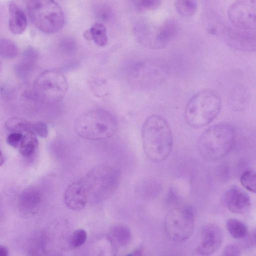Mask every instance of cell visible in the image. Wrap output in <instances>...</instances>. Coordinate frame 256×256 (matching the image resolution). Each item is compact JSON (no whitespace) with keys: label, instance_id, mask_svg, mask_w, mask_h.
Returning <instances> with one entry per match:
<instances>
[{"label":"cell","instance_id":"obj_18","mask_svg":"<svg viewBox=\"0 0 256 256\" xmlns=\"http://www.w3.org/2000/svg\"><path fill=\"white\" fill-rule=\"evenodd\" d=\"M8 28L14 34L23 33L27 26V18L23 9L16 2H11L8 5Z\"/></svg>","mask_w":256,"mask_h":256},{"label":"cell","instance_id":"obj_30","mask_svg":"<svg viewBox=\"0 0 256 256\" xmlns=\"http://www.w3.org/2000/svg\"><path fill=\"white\" fill-rule=\"evenodd\" d=\"M30 132L42 138H46L48 134V128L42 122H32Z\"/></svg>","mask_w":256,"mask_h":256},{"label":"cell","instance_id":"obj_5","mask_svg":"<svg viewBox=\"0 0 256 256\" xmlns=\"http://www.w3.org/2000/svg\"><path fill=\"white\" fill-rule=\"evenodd\" d=\"M222 106L220 94L212 90H204L194 94L187 103L184 118L190 126L199 128L210 124L218 114Z\"/></svg>","mask_w":256,"mask_h":256},{"label":"cell","instance_id":"obj_36","mask_svg":"<svg viewBox=\"0 0 256 256\" xmlns=\"http://www.w3.org/2000/svg\"><path fill=\"white\" fill-rule=\"evenodd\" d=\"M4 162V157L0 150V166H2Z\"/></svg>","mask_w":256,"mask_h":256},{"label":"cell","instance_id":"obj_7","mask_svg":"<svg viewBox=\"0 0 256 256\" xmlns=\"http://www.w3.org/2000/svg\"><path fill=\"white\" fill-rule=\"evenodd\" d=\"M29 17L40 31L48 34L60 30L64 24L62 8L54 0H29L26 4Z\"/></svg>","mask_w":256,"mask_h":256},{"label":"cell","instance_id":"obj_11","mask_svg":"<svg viewBox=\"0 0 256 256\" xmlns=\"http://www.w3.org/2000/svg\"><path fill=\"white\" fill-rule=\"evenodd\" d=\"M228 15L234 27L242 30L256 32V0L235 1L230 6Z\"/></svg>","mask_w":256,"mask_h":256},{"label":"cell","instance_id":"obj_35","mask_svg":"<svg viewBox=\"0 0 256 256\" xmlns=\"http://www.w3.org/2000/svg\"><path fill=\"white\" fill-rule=\"evenodd\" d=\"M8 250L4 246L0 245V256H8Z\"/></svg>","mask_w":256,"mask_h":256},{"label":"cell","instance_id":"obj_29","mask_svg":"<svg viewBox=\"0 0 256 256\" xmlns=\"http://www.w3.org/2000/svg\"><path fill=\"white\" fill-rule=\"evenodd\" d=\"M136 9L139 11L154 10L158 8L162 4L158 0H140L134 2Z\"/></svg>","mask_w":256,"mask_h":256},{"label":"cell","instance_id":"obj_6","mask_svg":"<svg viewBox=\"0 0 256 256\" xmlns=\"http://www.w3.org/2000/svg\"><path fill=\"white\" fill-rule=\"evenodd\" d=\"M178 30V24L172 18L162 22L143 18L135 26L134 33L140 44L148 48L158 50L166 47L174 38Z\"/></svg>","mask_w":256,"mask_h":256},{"label":"cell","instance_id":"obj_34","mask_svg":"<svg viewBox=\"0 0 256 256\" xmlns=\"http://www.w3.org/2000/svg\"><path fill=\"white\" fill-rule=\"evenodd\" d=\"M255 230H254L249 236V238L248 237V242L247 244H248V245L252 246L253 245H255Z\"/></svg>","mask_w":256,"mask_h":256},{"label":"cell","instance_id":"obj_33","mask_svg":"<svg viewBox=\"0 0 256 256\" xmlns=\"http://www.w3.org/2000/svg\"><path fill=\"white\" fill-rule=\"evenodd\" d=\"M126 256H147L143 252V250L141 248H138L133 252L129 253Z\"/></svg>","mask_w":256,"mask_h":256},{"label":"cell","instance_id":"obj_2","mask_svg":"<svg viewBox=\"0 0 256 256\" xmlns=\"http://www.w3.org/2000/svg\"><path fill=\"white\" fill-rule=\"evenodd\" d=\"M236 136L235 128L230 124L213 125L200 137L197 144L198 152L207 161L218 160L230 152L235 143Z\"/></svg>","mask_w":256,"mask_h":256},{"label":"cell","instance_id":"obj_31","mask_svg":"<svg viewBox=\"0 0 256 256\" xmlns=\"http://www.w3.org/2000/svg\"><path fill=\"white\" fill-rule=\"evenodd\" d=\"M241 249L234 244H228L223 250L222 256H241Z\"/></svg>","mask_w":256,"mask_h":256},{"label":"cell","instance_id":"obj_24","mask_svg":"<svg viewBox=\"0 0 256 256\" xmlns=\"http://www.w3.org/2000/svg\"><path fill=\"white\" fill-rule=\"evenodd\" d=\"M226 226L230 235L234 238H243L248 234L246 226L238 220L235 218L228 220Z\"/></svg>","mask_w":256,"mask_h":256},{"label":"cell","instance_id":"obj_3","mask_svg":"<svg viewBox=\"0 0 256 256\" xmlns=\"http://www.w3.org/2000/svg\"><path fill=\"white\" fill-rule=\"evenodd\" d=\"M74 128L80 137L98 140L113 136L118 129V122L110 112L101 108L88 110L75 120Z\"/></svg>","mask_w":256,"mask_h":256},{"label":"cell","instance_id":"obj_37","mask_svg":"<svg viewBox=\"0 0 256 256\" xmlns=\"http://www.w3.org/2000/svg\"><path fill=\"white\" fill-rule=\"evenodd\" d=\"M2 64L1 62L0 61V73L2 70Z\"/></svg>","mask_w":256,"mask_h":256},{"label":"cell","instance_id":"obj_12","mask_svg":"<svg viewBox=\"0 0 256 256\" xmlns=\"http://www.w3.org/2000/svg\"><path fill=\"white\" fill-rule=\"evenodd\" d=\"M222 36L226 44L235 50L250 52L256 48V32L226 27L222 30Z\"/></svg>","mask_w":256,"mask_h":256},{"label":"cell","instance_id":"obj_23","mask_svg":"<svg viewBox=\"0 0 256 256\" xmlns=\"http://www.w3.org/2000/svg\"><path fill=\"white\" fill-rule=\"evenodd\" d=\"M110 234L114 240L122 246L128 244L132 238L130 229L122 224L112 226L110 230Z\"/></svg>","mask_w":256,"mask_h":256},{"label":"cell","instance_id":"obj_25","mask_svg":"<svg viewBox=\"0 0 256 256\" xmlns=\"http://www.w3.org/2000/svg\"><path fill=\"white\" fill-rule=\"evenodd\" d=\"M174 6L177 12L184 18L194 15L198 8L197 2L192 0H176Z\"/></svg>","mask_w":256,"mask_h":256},{"label":"cell","instance_id":"obj_4","mask_svg":"<svg viewBox=\"0 0 256 256\" xmlns=\"http://www.w3.org/2000/svg\"><path fill=\"white\" fill-rule=\"evenodd\" d=\"M120 172L114 166L100 164L90 169L81 178L88 200L100 202L110 198L117 190Z\"/></svg>","mask_w":256,"mask_h":256},{"label":"cell","instance_id":"obj_21","mask_svg":"<svg viewBox=\"0 0 256 256\" xmlns=\"http://www.w3.org/2000/svg\"><path fill=\"white\" fill-rule=\"evenodd\" d=\"M32 122L23 118L12 117L8 119L5 123L6 130L10 133L27 132H30Z\"/></svg>","mask_w":256,"mask_h":256},{"label":"cell","instance_id":"obj_1","mask_svg":"<svg viewBox=\"0 0 256 256\" xmlns=\"http://www.w3.org/2000/svg\"><path fill=\"white\" fill-rule=\"evenodd\" d=\"M142 144L146 156L152 161L164 160L171 152L173 138L170 127L160 115L148 117L142 130Z\"/></svg>","mask_w":256,"mask_h":256},{"label":"cell","instance_id":"obj_15","mask_svg":"<svg viewBox=\"0 0 256 256\" xmlns=\"http://www.w3.org/2000/svg\"><path fill=\"white\" fill-rule=\"evenodd\" d=\"M224 202L232 212L238 214L247 213L250 208V200L248 194L237 186L228 189L224 195Z\"/></svg>","mask_w":256,"mask_h":256},{"label":"cell","instance_id":"obj_32","mask_svg":"<svg viewBox=\"0 0 256 256\" xmlns=\"http://www.w3.org/2000/svg\"><path fill=\"white\" fill-rule=\"evenodd\" d=\"M24 135L20 133H10L7 136L6 142L12 147H20Z\"/></svg>","mask_w":256,"mask_h":256},{"label":"cell","instance_id":"obj_19","mask_svg":"<svg viewBox=\"0 0 256 256\" xmlns=\"http://www.w3.org/2000/svg\"><path fill=\"white\" fill-rule=\"evenodd\" d=\"M84 37L88 40L93 41L97 46H104L107 44L108 36L105 26L101 22H96L84 32Z\"/></svg>","mask_w":256,"mask_h":256},{"label":"cell","instance_id":"obj_22","mask_svg":"<svg viewBox=\"0 0 256 256\" xmlns=\"http://www.w3.org/2000/svg\"><path fill=\"white\" fill-rule=\"evenodd\" d=\"M38 146V140L36 136L28 132L25 134L19 147L20 153L24 156L32 154Z\"/></svg>","mask_w":256,"mask_h":256},{"label":"cell","instance_id":"obj_14","mask_svg":"<svg viewBox=\"0 0 256 256\" xmlns=\"http://www.w3.org/2000/svg\"><path fill=\"white\" fill-rule=\"evenodd\" d=\"M66 206L72 210L83 209L88 202L82 178H80L70 184L66 188L64 196Z\"/></svg>","mask_w":256,"mask_h":256},{"label":"cell","instance_id":"obj_8","mask_svg":"<svg viewBox=\"0 0 256 256\" xmlns=\"http://www.w3.org/2000/svg\"><path fill=\"white\" fill-rule=\"evenodd\" d=\"M32 87L40 102H56L66 94L68 84L64 74L56 69H50L40 74Z\"/></svg>","mask_w":256,"mask_h":256},{"label":"cell","instance_id":"obj_28","mask_svg":"<svg viewBox=\"0 0 256 256\" xmlns=\"http://www.w3.org/2000/svg\"><path fill=\"white\" fill-rule=\"evenodd\" d=\"M87 239V233L82 228L75 230L69 236L68 243L73 248H77L82 246Z\"/></svg>","mask_w":256,"mask_h":256},{"label":"cell","instance_id":"obj_26","mask_svg":"<svg viewBox=\"0 0 256 256\" xmlns=\"http://www.w3.org/2000/svg\"><path fill=\"white\" fill-rule=\"evenodd\" d=\"M16 44L12 40L8 38L0 39V56L5 59L15 58L18 54Z\"/></svg>","mask_w":256,"mask_h":256},{"label":"cell","instance_id":"obj_20","mask_svg":"<svg viewBox=\"0 0 256 256\" xmlns=\"http://www.w3.org/2000/svg\"><path fill=\"white\" fill-rule=\"evenodd\" d=\"M249 98V93L247 90L243 86H238L230 92L229 103L232 108L240 110L246 106Z\"/></svg>","mask_w":256,"mask_h":256},{"label":"cell","instance_id":"obj_27","mask_svg":"<svg viewBox=\"0 0 256 256\" xmlns=\"http://www.w3.org/2000/svg\"><path fill=\"white\" fill-rule=\"evenodd\" d=\"M240 180L242 184L248 190L256 192V176L252 170H247L242 174Z\"/></svg>","mask_w":256,"mask_h":256},{"label":"cell","instance_id":"obj_10","mask_svg":"<svg viewBox=\"0 0 256 256\" xmlns=\"http://www.w3.org/2000/svg\"><path fill=\"white\" fill-rule=\"evenodd\" d=\"M137 74L144 88H156L162 84L169 74L167 62L160 58L145 60L137 66Z\"/></svg>","mask_w":256,"mask_h":256},{"label":"cell","instance_id":"obj_13","mask_svg":"<svg viewBox=\"0 0 256 256\" xmlns=\"http://www.w3.org/2000/svg\"><path fill=\"white\" fill-rule=\"evenodd\" d=\"M222 240L221 228L215 224H206L202 230L197 252L202 256L212 255L221 246Z\"/></svg>","mask_w":256,"mask_h":256},{"label":"cell","instance_id":"obj_9","mask_svg":"<svg viewBox=\"0 0 256 256\" xmlns=\"http://www.w3.org/2000/svg\"><path fill=\"white\" fill-rule=\"evenodd\" d=\"M164 229L167 236L176 242L186 241L192 234L195 226V214L190 206L174 208L166 214Z\"/></svg>","mask_w":256,"mask_h":256},{"label":"cell","instance_id":"obj_17","mask_svg":"<svg viewBox=\"0 0 256 256\" xmlns=\"http://www.w3.org/2000/svg\"><path fill=\"white\" fill-rule=\"evenodd\" d=\"M42 196L39 190L30 188L24 190L18 200L20 212L24 216H32L36 214L40 206Z\"/></svg>","mask_w":256,"mask_h":256},{"label":"cell","instance_id":"obj_16","mask_svg":"<svg viewBox=\"0 0 256 256\" xmlns=\"http://www.w3.org/2000/svg\"><path fill=\"white\" fill-rule=\"evenodd\" d=\"M38 58L37 50L28 47L23 52L22 60L16 64L14 72L16 76L22 80H27L34 72Z\"/></svg>","mask_w":256,"mask_h":256}]
</instances>
